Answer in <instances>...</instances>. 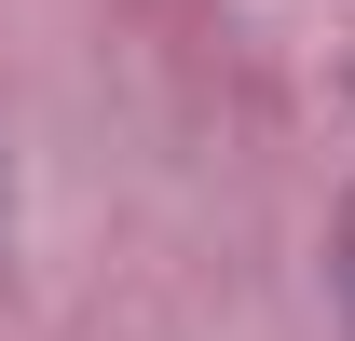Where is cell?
Masks as SVG:
<instances>
[{"label":"cell","instance_id":"6da1fadb","mask_svg":"<svg viewBox=\"0 0 355 341\" xmlns=\"http://www.w3.org/2000/svg\"><path fill=\"white\" fill-rule=\"evenodd\" d=\"M342 300H355V259H342Z\"/></svg>","mask_w":355,"mask_h":341}]
</instances>
